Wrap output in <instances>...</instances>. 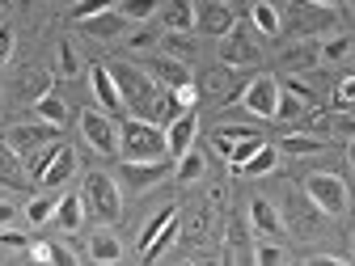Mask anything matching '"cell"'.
I'll use <instances>...</instances> for the list:
<instances>
[{"instance_id": "obj_5", "label": "cell", "mask_w": 355, "mask_h": 266, "mask_svg": "<svg viewBox=\"0 0 355 266\" xmlns=\"http://www.w3.org/2000/svg\"><path fill=\"white\" fill-rule=\"evenodd\" d=\"M60 131H64V127H55V123H47V118H38V123H17V127H9L5 144H9L13 152H21V161H30L34 152H42L47 144H60Z\"/></svg>"}, {"instance_id": "obj_17", "label": "cell", "mask_w": 355, "mask_h": 266, "mask_svg": "<svg viewBox=\"0 0 355 266\" xmlns=\"http://www.w3.org/2000/svg\"><path fill=\"white\" fill-rule=\"evenodd\" d=\"M233 76H237V68H211L203 80H199V94H211V98H225V102H233V98H241V89L233 85Z\"/></svg>"}, {"instance_id": "obj_8", "label": "cell", "mask_w": 355, "mask_h": 266, "mask_svg": "<svg viewBox=\"0 0 355 266\" xmlns=\"http://www.w3.org/2000/svg\"><path fill=\"white\" fill-rule=\"evenodd\" d=\"M237 102H241L245 114H254V118H275V106H279V80H275V76H254V80L241 89Z\"/></svg>"}, {"instance_id": "obj_22", "label": "cell", "mask_w": 355, "mask_h": 266, "mask_svg": "<svg viewBox=\"0 0 355 266\" xmlns=\"http://www.w3.org/2000/svg\"><path fill=\"white\" fill-rule=\"evenodd\" d=\"M161 51L173 55V60H182V64H195V60H199V42H195L191 34H182V30H165Z\"/></svg>"}, {"instance_id": "obj_24", "label": "cell", "mask_w": 355, "mask_h": 266, "mask_svg": "<svg viewBox=\"0 0 355 266\" xmlns=\"http://www.w3.org/2000/svg\"><path fill=\"white\" fill-rule=\"evenodd\" d=\"M13 94L34 106L42 94H51V76H47V72H21V76L13 80Z\"/></svg>"}, {"instance_id": "obj_25", "label": "cell", "mask_w": 355, "mask_h": 266, "mask_svg": "<svg viewBox=\"0 0 355 266\" xmlns=\"http://www.w3.org/2000/svg\"><path fill=\"white\" fill-rule=\"evenodd\" d=\"M148 72H153V76H157V80H161L165 89H173V85H182V80H191V64H182V60H173V55H165V51H161V60H157V64H153Z\"/></svg>"}, {"instance_id": "obj_18", "label": "cell", "mask_w": 355, "mask_h": 266, "mask_svg": "<svg viewBox=\"0 0 355 266\" xmlns=\"http://www.w3.org/2000/svg\"><path fill=\"white\" fill-rule=\"evenodd\" d=\"M89 262H98V266H114L123 262V245L110 229H98L94 237H89Z\"/></svg>"}, {"instance_id": "obj_46", "label": "cell", "mask_w": 355, "mask_h": 266, "mask_svg": "<svg viewBox=\"0 0 355 266\" xmlns=\"http://www.w3.org/2000/svg\"><path fill=\"white\" fill-rule=\"evenodd\" d=\"M313 262H318V266H347V258H343V254H318Z\"/></svg>"}, {"instance_id": "obj_30", "label": "cell", "mask_w": 355, "mask_h": 266, "mask_svg": "<svg viewBox=\"0 0 355 266\" xmlns=\"http://www.w3.org/2000/svg\"><path fill=\"white\" fill-rule=\"evenodd\" d=\"M347 55H355V42L347 38V34H330V38H322V64L330 68V64H343Z\"/></svg>"}, {"instance_id": "obj_21", "label": "cell", "mask_w": 355, "mask_h": 266, "mask_svg": "<svg viewBox=\"0 0 355 266\" xmlns=\"http://www.w3.org/2000/svg\"><path fill=\"white\" fill-rule=\"evenodd\" d=\"M80 26H85V34H94V38H119V34H123V26H127V17H123V13H119V5H114V9H106V13L85 17Z\"/></svg>"}, {"instance_id": "obj_13", "label": "cell", "mask_w": 355, "mask_h": 266, "mask_svg": "<svg viewBox=\"0 0 355 266\" xmlns=\"http://www.w3.org/2000/svg\"><path fill=\"white\" fill-rule=\"evenodd\" d=\"M195 17H199L195 26H199L203 34H216V38H220V34H229V30H233V21H237V17H233V9L225 5V0H199Z\"/></svg>"}, {"instance_id": "obj_35", "label": "cell", "mask_w": 355, "mask_h": 266, "mask_svg": "<svg viewBox=\"0 0 355 266\" xmlns=\"http://www.w3.org/2000/svg\"><path fill=\"white\" fill-rule=\"evenodd\" d=\"M309 110V102H300L296 94H288V89L279 85V106H275V118H284V123H292V118H300Z\"/></svg>"}, {"instance_id": "obj_19", "label": "cell", "mask_w": 355, "mask_h": 266, "mask_svg": "<svg viewBox=\"0 0 355 266\" xmlns=\"http://www.w3.org/2000/svg\"><path fill=\"white\" fill-rule=\"evenodd\" d=\"M161 21H165V30H182V34H191L195 30V0H165L161 5Z\"/></svg>"}, {"instance_id": "obj_42", "label": "cell", "mask_w": 355, "mask_h": 266, "mask_svg": "<svg viewBox=\"0 0 355 266\" xmlns=\"http://www.w3.org/2000/svg\"><path fill=\"white\" fill-rule=\"evenodd\" d=\"M9 60H13V30L0 21V68H5Z\"/></svg>"}, {"instance_id": "obj_49", "label": "cell", "mask_w": 355, "mask_h": 266, "mask_svg": "<svg viewBox=\"0 0 355 266\" xmlns=\"http://www.w3.org/2000/svg\"><path fill=\"white\" fill-rule=\"evenodd\" d=\"M225 5H233V0H225Z\"/></svg>"}, {"instance_id": "obj_9", "label": "cell", "mask_w": 355, "mask_h": 266, "mask_svg": "<svg viewBox=\"0 0 355 266\" xmlns=\"http://www.w3.org/2000/svg\"><path fill=\"white\" fill-rule=\"evenodd\" d=\"M165 157L161 161H123V169H119V186H127V190H148V186H157V182H165Z\"/></svg>"}, {"instance_id": "obj_28", "label": "cell", "mask_w": 355, "mask_h": 266, "mask_svg": "<svg viewBox=\"0 0 355 266\" xmlns=\"http://www.w3.org/2000/svg\"><path fill=\"white\" fill-rule=\"evenodd\" d=\"M250 26L258 30V34H266V38H275L279 34V13H275V5H266V0H258V5L250 9Z\"/></svg>"}, {"instance_id": "obj_47", "label": "cell", "mask_w": 355, "mask_h": 266, "mask_svg": "<svg viewBox=\"0 0 355 266\" xmlns=\"http://www.w3.org/2000/svg\"><path fill=\"white\" fill-rule=\"evenodd\" d=\"M347 161H351V169H355V136H351V144H347Z\"/></svg>"}, {"instance_id": "obj_41", "label": "cell", "mask_w": 355, "mask_h": 266, "mask_svg": "<svg viewBox=\"0 0 355 266\" xmlns=\"http://www.w3.org/2000/svg\"><path fill=\"white\" fill-rule=\"evenodd\" d=\"M284 89H288V94H296L300 102H309V106H313V89H309L304 80H296V76H288V80H279Z\"/></svg>"}, {"instance_id": "obj_26", "label": "cell", "mask_w": 355, "mask_h": 266, "mask_svg": "<svg viewBox=\"0 0 355 266\" xmlns=\"http://www.w3.org/2000/svg\"><path fill=\"white\" fill-rule=\"evenodd\" d=\"M55 224H60L64 233H76V229L85 224V199H80V195H64V199H60V207H55Z\"/></svg>"}, {"instance_id": "obj_14", "label": "cell", "mask_w": 355, "mask_h": 266, "mask_svg": "<svg viewBox=\"0 0 355 266\" xmlns=\"http://www.w3.org/2000/svg\"><path fill=\"white\" fill-rule=\"evenodd\" d=\"M250 224H254L258 237H284L288 233L284 215H279V203H271V199H254L250 203Z\"/></svg>"}, {"instance_id": "obj_27", "label": "cell", "mask_w": 355, "mask_h": 266, "mask_svg": "<svg viewBox=\"0 0 355 266\" xmlns=\"http://www.w3.org/2000/svg\"><path fill=\"white\" fill-rule=\"evenodd\" d=\"M203 169H207L203 152H199V148H187L182 157H178V165H173V177H178L182 186H191V182H199V177H203Z\"/></svg>"}, {"instance_id": "obj_29", "label": "cell", "mask_w": 355, "mask_h": 266, "mask_svg": "<svg viewBox=\"0 0 355 266\" xmlns=\"http://www.w3.org/2000/svg\"><path fill=\"white\" fill-rule=\"evenodd\" d=\"M34 110H38V118H47V123H55V127H64L68 123V102L60 98V94H42L38 102H34Z\"/></svg>"}, {"instance_id": "obj_48", "label": "cell", "mask_w": 355, "mask_h": 266, "mask_svg": "<svg viewBox=\"0 0 355 266\" xmlns=\"http://www.w3.org/2000/svg\"><path fill=\"white\" fill-rule=\"evenodd\" d=\"M313 5H322V9H338V0H313Z\"/></svg>"}, {"instance_id": "obj_45", "label": "cell", "mask_w": 355, "mask_h": 266, "mask_svg": "<svg viewBox=\"0 0 355 266\" xmlns=\"http://www.w3.org/2000/svg\"><path fill=\"white\" fill-rule=\"evenodd\" d=\"M13 215H17V207L0 199V229H9V224H13Z\"/></svg>"}, {"instance_id": "obj_50", "label": "cell", "mask_w": 355, "mask_h": 266, "mask_svg": "<svg viewBox=\"0 0 355 266\" xmlns=\"http://www.w3.org/2000/svg\"><path fill=\"white\" fill-rule=\"evenodd\" d=\"M351 258H355V254H351Z\"/></svg>"}, {"instance_id": "obj_16", "label": "cell", "mask_w": 355, "mask_h": 266, "mask_svg": "<svg viewBox=\"0 0 355 266\" xmlns=\"http://www.w3.org/2000/svg\"><path fill=\"white\" fill-rule=\"evenodd\" d=\"M26 182H30V173H26L21 152H13L9 144H0V190H21Z\"/></svg>"}, {"instance_id": "obj_20", "label": "cell", "mask_w": 355, "mask_h": 266, "mask_svg": "<svg viewBox=\"0 0 355 266\" xmlns=\"http://www.w3.org/2000/svg\"><path fill=\"white\" fill-rule=\"evenodd\" d=\"M279 148L288 157H318V152H326V136H313V131H288V136L279 140Z\"/></svg>"}, {"instance_id": "obj_51", "label": "cell", "mask_w": 355, "mask_h": 266, "mask_svg": "<svg viewBox=\"0 0 355 266\" xmlns=\"http://www.w3.org/2000/svg\"><path fill=\"white\" fill-rule=\"evenodd\" d=\"M351 60H355V55H351Z\"/></svg>"}, {"instance_id": "obj_40", "label": "cell", "mask_w": 355, "mask_h": 266, "mask_svg": "<svg viewBox=\"0 0 355 266\" xmlns=\"http://www.w3.org/2000/svg\"><path fill=\"white\" fill-rule=\"evenodd\" d=\"M153 47H161V38H157L153 30H140V34H131V51H153Z\"/></svg>"}, {"instance_id": "obj_7", "label": "cell", "mask_w": 355, "mask_h": 266, "mask_svg": "<svg viewBox=\"0 0 355 266\" xmlns=\"http://www.w3.org/2000/svg\"><path fill=\"white\" fill-rule=\"evenodd\" d=\"M80 136H85V144L94 152L119 157V127H114V118L106 110H85L80 114Z\"/></svg>"}, {"instance_id": "obj_4", "label": "cell", "mask_w": 355, "mask_h": 266, "mask_svg": "<svg viewBox=\"0 0 355 266\" xmlns=\"http://www.w3.org/2000/svg\"><path fill=\"white\" fill-rule=\"evenodd\" d=\"M279 215H284V229H288L292 237H318L322 224H326V211L309 199L304 190H300V195H288L284 207H279Z\"/></svg>"}, {"instance_id": "obj_23", "label": "cell", "mask_w": 355, "mask_h": 266, "mask_svg": "<svg viewBox=\"0 0 355 266\" xmlns=\"http://www.w3.org/2000/svg\"><path fill=\"white\" fill-rule=\"evenodd\" d=\"M275 165H279V148H271V144H262L245 165H237L233 173L237 177H266V173H275Z\"/></svg>"}, {"instance_id": "obj_10", "label": "cell", "mask_w": 355, "mask_h": 266, "mask_svg": "<svg viewBox=\"0 0 355 266\" xmlns=\"http://www.w3.org/2000/svg\"><path fill=\"white\" fill-rule=\"evenodd\" d=\"M89 89H94V98H98V110L123 114V94L110 76V64H89Z\"/></svg>"}, {"instance_id": "obj_36", "label": "cell", "mask_w": 355, "mask_h": 266, "mask_svg": "<svg viewBox=\"0 0 355 266\" xmlns=\"http://www.w3.org/2000/svg\"><path fill=\"white\" fill-rule=\"evenodd\" d=\"M262 144H266L262 136H245V140H237V144H233V152H229V165H233V169H237V165H245Z\"/></svg>"}, {"instance_id": "obj_31", "label": "cell", "mask_w": 355, "mask_h": 266, "mask_svg": "<svg viewBox=\"0 0 355 266\" xmlns=\"http://www.w3.org/2000/svg\"><path fill=\"white\" fill-rule=\"evenodd\" d=\"M157 9H161V0H119V13L127 17V21H153L157 17Z\"/></svg>"}, {"instance_id": "obj_2", "label": "cell", "mask_w": 355, "mask_h": 266, "mask_svg": "<svg viewBox=\"0 0 355 266\" xmlns=\"http://www.w3.org/2000/svg\"><path fill=\"white\" fill-rule=\"evenodd\" d=\"M80 199H85V211L98 215L102 224H114V220L123 215V186H119V177H110V173H89Z\"/></svg>"}, {"instance_id": "obj_34", "label": "cell", "mask_w": 355, "mask_h": 266, "mask_svg": "<svg viewBox=\"0 0 355 266\" xmlns=\"http://www.w3.org/2000/svg\"><path fill=\"white\" fill-rule=\"evenodd\" d=\"M55 207H60V199H51V195H38V199H30V207H26L30 224H47V220H55Z\"/></svg>"}, {"instance_id": "obj_37", "label": "cell", "mask_w": 355, "mask_h": 266, "mask_svg": "<svg viewBox=\"0 0 355 266\" xmlns=\"http://www.w3.org/2000/svg\"><path fill=\"white\" fill-rule=\"evenodd\" d=\"M169 94H173L178 110H195V106H199V85H195V80H182V85H173Z\"/></svg>"}, {"instance_id": "obj_12", "label": "cell", "mask_w": 355, "mask_h": 266, "mask_svg": "<svg viewBox=\"0 0 355 266\" xmlns=\"http://www.w3.org/2000/svg\"><path fill=\"white\" fill-rule=\"evenodd\" d=\"M76 173V152L68 148V144H55V152L47 157V165H42V173L34 177L38 186H47V190H55V186H64L68 177Z\"/></svg>"}, {"instance_id": "obj_1", "label": "cell", "mask_w": 355, "mask_h": 266, "mask_svg": "<svg viewBox=\"0 0 355 266\" xmlns=\"http://www.w3.org/2000/svg\"><path fill=\"white\" fill-rule=\"evenodd\" d=\"M119 157L123 161H161V157H169V148H165V127L153 123V118L127 114L123 127H119Z\"/></svg>"}, {"instance_id": "obj_6", "label": "cell", "mask_w": 355, "mask_h": 266, "mask_svg": "<svg viewBox=\"0 0 355 266\" xmlns=\"http://www.w3.org/2000/svg\"><path fill=\"white\" fill-rule=\"evenodd\" d=\"M304 195L313 199L326 215H343L347 203H351V190H347V182L338 173H309L304 177Z\"/></svg>"}, {"instance_id": "obj_44", "label": "cell", "mask_w": 355, "mask_h": 266, "mask_svg": "<svg viewBox=\"0 0 355 266\" xmlns=\"http://www.w3.org/2000/svg\"><path fill=\"white\" fill-rule=\"evenodd\" d=\"M0 245H9V249H30V241L13 229H0Z\"/></svg>"}, {"instance_id": "obj_38", "label": "cell", "mask_w": 355, "mask_h": 266, "mask_svg": "<svg viewBox=\"0 0 355 266\" xmlns=\"http://www.w3.org/2000/svg\"><path fill=\"white\" fill-rule=\"evenodd\" d=\"M119 0H76L72 5V17L76 21H85V17H94V13H106V9H114Z\"/></svg>"}, {"instance_id": "obj_11", "label": "cell", "mask_w": 355, "mask_h": 266, "mask_svg": "<svg viewBox=\"0 0 355 266\" xmlns=\"http://www.w3.org/2000/svg\"><path fill=\"white\" fill-rule=\"evenodd\" d=\"M195 136H199V118H195V110H182L178 118H169V123H165V148H169V157L178 161L187 148H195Z\"/></svg>"}, {"instance_id": "obj_39", "label": "cell", "mask_w": 355, "mask_h": 266, "mask_svg": "<svg viewBox=\"0 0 355 266\" xmlns=\"http://www.w3.org/2000/svg\"><path fill=\"white\" fill-rule=\"evenodd\" d=\"M76 72H80V64H76V47L64 38V42H60V76H76Z\"/></svg>"}, {"instance_id": "obj_32", "label": "cell", "mask_w": 355, "mask_h": 266, "mask_svg": "<svg viewBox=\"0 0 355 266\" xmlns=\"http://www.w3.org/2000/svg\"><path fill=\"white\" fill-rule=\"evenodd\" d=\"M173 220H178V207H165V211H157V215L148 220V224H144V233H140V249H148V245H153V241H157V237H161V233L173 224Z\"/></svg>"}, {"instance_id": "obj_33", "label": "cell", "mask_w": 355, "mask_h": 266, "mask_svg": "<svg viewBox=\"0 0 355 266\" xmlns=\"http://www.w3.org/2000/svg\"><path fill=\"white\" fill-rule=\"evenodd\" d=\"M292 254L284 249V245H275V237H266V241H258L254 245V262L258 266H279V262H288Z\"/></svg>"}, {"instance_id": "obj_3", "label": "cell", "mask_w": 355, "mask_h": 266, "mask_svg": "<svg viewBox=\"0 0 355 266\" xmlns=\"http://www.w3.org/2000/svg\"><path fill=\"white\" fill-rule=\"evenodd\" d=\"M258 30L254 26H241V21H233V30L229 34H220V64L225 68H254L258 60H262V47H258V38H254Z\"/></svg>"}, {"instance_id": "obj_43", "label": "cell", "mask_w": 355, "mask_h": 266, "mask_svg": "<svg viewBox=\"0 0 355 266\" xmlns=\"http://www.w3.org/2000/svg\"><path fill=\"white\" fill-rule=\"evenodd\" d=\"M334 102H355V72H347V76L338 80V94H334Z\"/></svg>"}, {"instance_id": "obj_15", "label": "cell", "mask_w": 355, "mask_h": 266, "mask_svg": "<svg viewBox=\"0 0 355 266\" xmlns=\"http://www.w3.org/2000/svg\"><path fill=\"white\" fill-rule=\"evenodd\" d=\"M284 68L288 72H313V68H322V42L318 38H304V42H296V47H288L284 51Z\"/></svg>"}]
</instances>
